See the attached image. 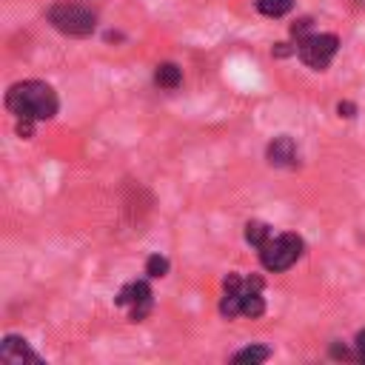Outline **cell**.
Here are the masks:
<instances>
[{"label": "cell", "instance_id": "277c9868", "mask_svg": "<svg viewBox=\"0 0 365 365\" xmlns=\"http://www.w3.org/2000/svg\"><path fill=\"white\" fill-rule=\"evenodd\" d=\"M302 254H305L302 237L294 231H282V234H271V240L259 248V262L265 271L279 274V271H288L291 265H297V259Z\"/></svg>", "mask_w": 365, "mask_h": 365}, {"label": "cell", "instance_id": "e0dca14e", "mask_svg": "<svg viewBox=\"0 0 365 365\" xmlns=\"http://www.w3.org/2000/svg\"><path fill=\"white\" fill-rule=\"evenodd\" d=\"M17 134H20L23 140H29V137L34 134V120H20V117H17Z\"/></svg>", "mask_w": 365, "mask_h": 365}, {"label": "cell", "instance_id": "30bf717a", "mask_svg": "<svg viewBox=\"0 0 365 365\" xmlns=\"http://www.w3.org/2000/svg\"><path fill=\"white\" fill-rule=\"evenodd\" d=\"M271 354L274 351L268 345H245L237 354H231V362H237V365H259V362L271 359Z\"/></svg>", "mask_w": 365, "mask_h": 365}, {"label": "cell", "instance_id": "8fae6325", "mask_svg": "<svg viewBox=\"0 0 365 365\" xmlns=\"http://www.w3.org/2000/svg\"><path fill=\"white\" fill-rule=\"evenodd\" d=\"M274 228L268 222H259V220H248L245 222V242L254 245V248H262L268 240H271Z\"/></svg>", "mask_w": 365, "mask_h": 365}, {"label": "cell", "instance_id": "9a60e30c", "mask_svg": "<svg viewBox=\"0 0 365 365\" xmlns=\"http://www.w3.org/2000/svg\"><path fill=\"white\" fill-rule=\"evenodd\" d=\"M311 26H314V20H311V17H299V20H294V26H291V37L302 40L305 34H311Z\"/></svg>", "mask_w": 365, "mask_h": 365}, {"label": "cell", "instance_id": "7c38bea8", "mask_svg": "<svg viewBox=\"0 0 365 365\" xmlns=\"http://www.w3.org/2000/svg\"><path fill=\"white\" fill-rule=\"evenodd\" d=\"M294 9V0H257V11L265 17H282Z\"/></svg>", "mask_w": 365, "mask_h": 365}, {"label": "cell", "instance_id": "2e32d148", "mask_svg": "<svg viewBox=\"0 0 365 365\" xmlns=\"http://www.w3.org/2000/svg\"><path fill=\"white\" fill-rule=\"evenodd\" d=\"M354 356H356V362H362L365 365V328L356 334V339H354Z\"/></svg>", "mask_w": 365, "mask_h": 365}, {"label": "cell", "instance_id": "52a82bcc", "mask_svg": "<svg viewBox=\"0 0 365 365\" xmlns=\"http://www.w3.org/2000/svg\"><path fill=\"white\" fill-rule=\"evenodd\" d=\"M0 356L11 365H20V362H37L43 365V356L29 345L26 336H17V334H6L3 342H0Z\"/></svg>", "mask_w": 365, "mask_h": 365}, {"label": "cell", "instance_id": "ba28073f", "mask_svg": "<svg viewBox=\"0 0 365 365\" xmlns=\"http://www.w3.org/2000/svg\"><path fill=\"white\" fill-rule=\"evenodd\" d=\"M265 160L274 165V168H294L297 165V143L288 137V134H279L268 143L265 148Z\"/></svg>", "mask_w": 365, "mask_h": 365}, {"label": "cell", "instance_id": "3957f363", "mask_svg": "<svg viewBox=\"0 0 365 365\" xmlns=\"http://www.w3.org/2000/svg\"><path fill=\"white\" fill-rule=\"evenodd\" d=\"M46 20L66 37H91L97 29V11L77 0H57L48 6Z\"/></svg>", "mask_w": 365, "mask_h": 365}, {"label": "cell", "instance_id": "7a4b0ae2", "mask_svg": "<svg viewBox=\"0 0 365 365\" xmlns=\"http://www.w3.org/2000/svg\"><path fill=\"white\" fill-rule=\"evenodd\" d=\"M222 317H262L265 314V297H262V279L259 277H242L231 271L222 279V299H220Z\"/></svg>", "mask_w": 365, "mask_h": 365}, {"label": "cell", "instance_id": "5bb4252c", "mask_svg": "<svg viewBox=\"0 0 365 365\" xmlns=\"http://www.w3.org/2000/svg\"><path fill=\"white\" fill-rule=\"evenodd\" d=\"M328 354H331L334 359H348V362H356V356H354V348H348V345H342V342H331Z\"/></svg>", "mask_w": 365, "mask_h": 365}, {"label": "cell", "instance_id": "4fadbf2b", "mask_svg": "<svg viewBox=\"0 0 365 365\" xmlns=\"http://www.w3.org/2000/svg\"><path fill=\"white\" fill-rule=\"evenodd\" d=\"M168 268H171V262H168V257H163V254H151V257L145 259V277H151V279L165 277Z\"/></svg>", "mask_w": 365, "mask_h": 365}, {"label": "cell", "instance_id": "9c48e42d", "mask_svg": "<svg viewBox=\"0 0 365 365\" xmlns=\"http://www.w3.org/2000/svg\"><path fill=\"white\" fill-rule=\"evenodd\" d=\"M154 83L160 88H165V91H174L182 83V68L177 63H160L157 71H154Z\"/></svg>", "mask_w": 365, "mask_h": 365}, {"label": "cell", "instance_id": "5b68a950", "mask_svg": "<svg viewBox=\"0 0 365 365\" xmlns=\"http://www.w3.org/2000/svg\"><path fill=\"white\" fill-rule=\"evenodd\" d=\"M336 51H339V37L331 31H311L302 40H297V57L314 71H325L336 57Z\"/></svg>", "mask_w": 365, "mask_h": 365}, {"label": "cell", "instance_id": "d6986e66", "mask_svg": "<svg viewBox=\"0 0 365 365\" xmlns=\"http://www.w3.org/2000/svg\"><path fill=\"white\" fill-rule=\"evenodd\" d=\"M336 111H339V117H354L356 114V106L345 100V103H336Z\"/></svg>", "mask_w": 365, "mask_h": 365}, {"label": "cell", "instance_id": "ac0fdd59", "mask_svg": "<svg viewBox=\"0 0 365 365\" xmlns=\"http://www.w3.org/2000/svg\"><path fill=\"white\" fill-rule=\"evenodd\" d=\"M294 51H297V46L291 48L288 43H277V46L271 48V54H274V57H288V54H294Z\"/></svg>", "mask_w": 365, "mask_h": 365}, {"label": "cell", "instance_id": "8992f818", "mask_svg": "<svg viewBox=\"0 0 365 365\" xmlns=\"http://www.w3.org/2000/svg\"><path fill=\"white\" fill-rule=\"evenodd\" d=\"M114 302L128 311L131 322H143L154 308V294H151V285L145 279H131L117 291Z\"/></svg>", "mask_w": 365, "mask_h": 365}, {"label": "cell", "instance_id": "6da1fadb", "mask_svg": "<svg viewBox=\"0 0 365 365\" xmlns=\"http://www.w3.org/2000/svg\"><path fill=\"white\" fill-rule=\"evenodd\" d=\"M6 108L20 120L43 123L57 114L60 100L46 80H20V83H11L6 91Z\"/></svg>", "mask_w": 365, "mask_h": 365}]
</instances>
